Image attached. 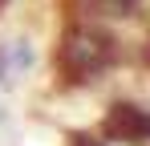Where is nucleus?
Returning <instances> with one entry per match:
<instances>
[{"mask_svg": "<svg viewBox=\"0 0 150 146\" xmlns=\"http://www.w3.org/2000/svg\"><path fill=\"white\" fill-rule=\"evenodd\" d=\"M110 37H101V33H85V28H77L65 37V45L57 53V61H61V69L69 81H93L105 65H110Z\"/></svg>", "mask_w": 150, "mask_h": 146, "instance_id": "nucleus-1", "label": "nucleus"}, {"mask_svg": "<svg viewBox=\"0 0 150 146\" xmlns=\"http://www.w3.org/2000/svg\"><path fill=\"white\" fill-rule=\"evenodd\" d=\"M105 130L114 138H126V142H146L150 138V114L130 106V101H118L110 110V118H105Z\"/></svg>", "mask_w": 150, "mask_h": 146, "instance_id": "nucleus-2", "label": "nucleus"}, {"mask_svg": "<svg viewBox=\"0 0 150 146\" xmlns=\"http://www.w3.org/2000/svg\"><path fill=\"white\" fill-rule=\"evenodd\" d=\"M105 4V12H114V16H130L134 8H138V0H101Z\"/></svg>", "mask_w": 150, "mask_h": 146, "instance_id": "nucleus-3", "label": "nucleus"}, {"mask_svg": "<svg viewBox=\"0 0 150 146\" xmlns=\"http://www.w3.org/2000/svg\"><path fill=\"white\" fill-rule=\"evenodd\" d=\"M73 146H105V142L93 138V134H73Z\"/></svg>", "mask_w": 150, "mask_h": 146, "instance_id": "nucleus-4", "label": "nucleus"}, {"mask_svg": "<svg viewBox=\"0 0 150 146\" xmlns=\"http://www.w3.org/2000/svg\"><path fill=\"white\" fill-rule=\"evenodd\" d=\"M146 57H150V49H146Z\"/></svg>", "mask_w": 150, "mask_h": 146, "instance_id": "nucleus-5", "label": "nucleus"}]
</instances>
